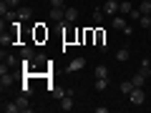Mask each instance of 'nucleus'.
Returning a JSON list of instances; mask_svg holds the SVG:
<instances>
[{
  "mask_svg": "<svg viewBox=\"0 0 151 113\" xmlns=\"http://www.w3.org/2000/svg\"><path fill=\"white\" fill-rule=\"evenodd\" d=\"M129 101H131V103H134V106H141V103H144V101H146V96H144V88H139V86H136V88H134V91H131V93H129Z\"/></svg>",
  "mask_w": 151,
  "mask_h": 113,
  "instance_id": "f257e3e1",
  "label": "nucleus"
},
{
  "mask_svg": "<svg viewBox=\"0 0 151 113\" xmlns=\"http://www.w3.org/2000/svg\"><path fill=\"white\" fill-rule=\"evenodd\" d=\"M119 0H106V5H103V13L106 15H119Z\"/></svg>",
  "mask_w": 151,
  "mask_h": 113,
  "instance_id": "f03ea898",
  "label": "nucleus"
},
{
  "mask_svg": "<svg viewBox=\"0 0 151 113\" xmlns=\"http://www.w3.org/2000/svg\"><path fill=\"white\" fill-rule=\"evenodd\" d=\"M83 65H86V60H83V58H73L68 65H65V70H68V73H76V70H81Z\"/></svg>",
  "mask_w": 151,
  "mask_h": 113,
  "instance_id": "7ed1b4c3",
  "label": "nucleus"
},
{
  "mask_svg": "<svg viewBox=\"0 0 151 113\" xmlns=\"http://www.w3.org/2000/svg\"><path fill=\"white\" fill-rule=\"evenodd\" d=\"M50 20H55V23L65 20V8H50Z\"/></svg>",
  "mask_w": 151,
  "mask_h": 113,
  "instance_id": "20e7f679",
  "label": "nucleus"
},
{
  "mask_svg": "<svg viewBox=\"0 0 151 113\" xmlns=\"http://www.w3.org/2000/svg\"><path fill=\"white\" fill-rule=\"evenodd\" d=\"M18 108H20V113H28V111H33V106H30V101H28V96H23V98H18Z\"/></svg>",
  "mask_w": 151,
  "mask_h": 113,
  "instance_id": "39448f33",
  "label": "nucleus"
},
{
  "mask_svg": "<svg viewBox=\"0 0 151 113\" xmlns=\"http://www.w3.org/2000/svg\"><path fill=\"white\" fill-rule=\"evenodd\" d=\"M0 86H3V88H10V86H13V75H10V70L0 73Z\"/></svg>",
  "mask_w": 151,
  "mask_h": 113,
  "instance_id": "423d86ee",
  "label": "nucleus"
},
{
  "mask_svg": "<svg viewBox=\"0 0 151 113\" xmlns=\"http://www.w3.org/2000/svg\"><path fill=\"white\" fill-rule=\"evenodd\" d=\"M76 20H78V10H76V8H65V23L73 25Z\"/></svg>",
  "mask_w": 151,
  "mask_h": 113,
  "instance_id": "0eeeda50",
  "label": "nucleus"
},
{
  "mask_svg": "<svg viewBox=\"0 0 151 113\" xmlns=\"http://www.w3.org/2000/svg\"><path fill=\"white\" fill-rule=\"evenodd\" d=\"M139 73L141 75H146V78H149V75H151V60H141V65H139Z\"/></svg>",
  "mask_w": 151,
  "mask_h": 113,
  "instance_id": "6e6552de",
  "label": "nucleus"
},
{
  "mask_svg": "<svg viewBox=\"0 0 151 113\" xmlns=\"http://www.w3.org/2000/svg\"><path fill=\"white\" fill-rule=\"evenodd\" d=\"M20 20H30V15H33V10L30 8H18V13H15Z\"/></svg>",
  "mask_w": 151,
  "mask_h": 113,
  "instance_id": "1a4fd4ad",
  "label": "nucleus"
},
{
  "mask_svg": "<svg viewBox=\"0 0 151 113\" xmlns=\"http://www.w3.org/2000/svg\"><path fill=\"white\" fill-rule=\"evenodd\" d=\"M131 10H134V5H131L129 0H124V3H121V5H119V15H129Z\"/></svg>",
  "mask_w": 151,
  "mask_h": 113,
  "instance_id": "9d476101",
  "label": "nucleus"
},
{
  "mask_svg": "<svg viewBox=\"0 0 151 113\" xmlns=\"http://www.w3.org/2000/svg\"><path fill=\"white\" fill-rule=\"evenodd\" d=\"M131 81H134V86H139V88H144V86H146V75H141L139 70H136V73H134V78H131Z\"/></svg>",
  "mask_w": 151,
  "mask_h": 113,
  "instance_id": "9b49d317",
  "label": "nucleus"
},
{
  "mask_svg": "<svg viewBox=\"0 0 151 113\" xmlns=\"http://www.w3.org/2000/svg\"><path fill=\"white\" fill-rule=\"evenodd\" d=\"M129 58H131V53H129L126 48H119V50H116V60H119V63H124V60H129Z\"/></svg>",
  "mask_w": 151,
  "mask_h": 113,
  "instance_id": "f8f14e48",
  "label": "nucleus"
},
{
  "mask_svg": "<svg viewBox=\"0 0 151 113\" xmlns=\"http://www.w3.org/2000/svg\"><path fill=\"white\" fill-rule=\"evenodd\" d=\"M113 28H116V30H124V28H126L124 15H113Z\"/></svg>",
  "mask_w": 151,
  "mask_h": 113,
  "instance_id": "ddd939ff",
  "label": "nucleus"
},
{
  "mask_svg": "<svg viewBox=\"0 0 151 113\" xmlns=\"http://www.w3.org/2000/svg\"><path fill=\"white\" fill-rule=\"evenodd\" d=\"M93 75H96V78H108V68H106V65H96Z\"/></svg>",
  "mask_w": 151,
  "mask_h": 113,
  "instance_id": "4468645a",
  "label": "nucleus"
},
{
  "mask_svg": "<svg viewBox=\"0 0 151 113\" xmlns=\"http://www.w3.org/2000/svg\"><path fill=\"white\" fill-rule=\"evenodd\" d=\"M134 88H136V86H134V81H124V83H121V93H124V96H129Z\"/></svg>",
  "mask_w": 151,
  "mask_h": 113,
  "instance_id": "2eb2a0df",
  "label": "nucleus"
},
{
  "mask_svg": "<svg viewBox=\"0 0 151 113\" xmlns=\"http://www.w3.org/2000/svg\"><path fill=\"white\" fill-rule=\"evenodd\" d=\"M93 86H96V91H106V88H108V78H96Z\"/></svg>",
  "mask_w": 151,
  "mask_h": 113,
  "instance_id": "dca6fc26",
  "label": "nucleus"
},
{
  "mask_svg": "<svg viewBox=\"0 0 151 113\" xmlns=\"http://www.w3.org/2000/svg\"><path fill=\"white\" fill-rule=\"evenodd\" d=\"M18 103H3V113H18Z\"/></svg>",
  "mask_w": 151,
  "mask_h": 113,
  "instance_id": "f3484780",
  "label": "nucleus"
},
{
  "mask_svg": "<svg viewBox=\"0 0 151 113\" xmlns=\"http://www.w3.org/2000/svg\"><path fill=\"white\" fill-rule=\"evenodd\" d=\"M139 25L144 28V30H151V15H141V20H139Z\"/></svg>",
  "mask_w": 151,
  "mask_h": 113,
  "instance_id": "a211bd4d",
  "label": "nucleus"
},
{
  "mask_svg": "<svg viewBox=\"0 0 151 113\" xmlns=\"http://www.w3.org/2000/svg\"><path fill=\"white\" fill-rule=\"evenodd\" d=\"M93 23H98V25L103 23V8H96L93 10Z\"/></svg>",
  "mask_w": 151,
  "mask_h": 113,
  "instance_id": "6ab92c4d",
  "label": "nucleus"
},
{
  "mask_svg": "<svg viewBox=\"0 0 151 113\" xmlns=\"http://www.w3.org/2000/svg\"><path fill=\"white\" fill-rule=\"evenodd\" d=\"M23 58H28V60H33V58H35V53H33V48H30V45H23Z\"/></svg>",
  "mask_w": 151,
  "mask_h": 113,
  "instance_id": "aec40b11",
  "label": "nucleus"
},
{
  "mask_svg": "<svg viewBox=\"0 0 151 113\" xmlns=\"http://www.w3.org/2000/svg\"><path fill=\"white\" fill-rule=\"evenodd\" d=\"M139 10L144 13V15H149V13H151V0H144V3L139 5Z\"/></svg>",
  "mask_w": 151,
  "mask_h": 113,
  "instance_id": "412c9836",
  "label": "nucleus"
},
{
  "mask_svg": "<svg viewBox=\"0 0 151 113\" xmlns=\"http://www.w3.org/2000/svg\"><path fill=\"white\" fill-rule=\"evenodd\" d=\"M141 15H144V13H141V10H139V8H134V10H131V13H129V18H131V20H136V23H139V20H141Z\"/></svg>",
  "mask_w": 151,
  "mask_h": 113,
  "instance_id": "4be33fe9",
  "label": "nucleus"
},
{
  "mask_svg": "<svg viewBox=\"0 0 151 113\" xmlns=\"http://www.w3.org/2000/svg\"><path fill=\"white\" fill-rule=\"evenodd\" d=\"M50 8H65V0H50Z\"/></svg>",
  "mask_w": 151,
  "mask_h": 113,
  "instance_id": "5701e85b",
  "label": "nucleus"
},
{
  "mask_svg": "<svg viewBox=\"0 0 151 113\" xmlns=\"http://www.w3.org/2000/svg\"><path fill=\"white\" fill-rule=\"evenodd\" d=\"M35 38H40V40H43V38H48V30H43V28H38V30H35Z\"/></svg>",
  "mask_w": 151,
  "mask_h": 113,
  "instance_id": "b1692460",
  "label": "nucleus"
},
{
  "mask_svg": "<svg viewBox=\"0 0 151 113\" xmlns=\"http://www.w3.org/2000/svg\"><path fill=\"white\" fill-rule=\"evenodd\" d=\"M3 3H5L8 8H18V5H20V0H3Z\"/></svg>",
  "mask_w": 151,
  "mask_h": 113,
  "instance_id": "393cba45",
  "label": "nucleus"
},
{
  "mask_svg": "<svg viewBox=\"0 0 151 113\" xmlns=\"http://www.w3.org/2000/svg\"><path fill=\"white\" fill-rule=\"evenodd\" d=\"M53 96H55V98H63L65 91H63V88H53Z\"/></svg>",
  "mask_w": 151,
  "mask_h": 113,
  "instance_id": "a878e982",
  "label": "nucleus"
},
{
  "mask_svg": "<svg viewBox=\"0 0 151 113\" xmlns=\"http://www.w3.org/2000/svg\"><path fill=\"white\" fill-rule=\"evenodd\" d=\"M121 33H124V35H126V38H129V35H131V33H134V28H131V25H126V28H124V30H121Z\"/></svg>",
  "mask_w": 151,
  "mask_h": 113,
  "instance_id": "bb28decb",
  "label": "nucleus"
}]
</instances>
